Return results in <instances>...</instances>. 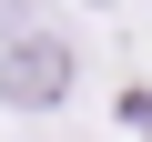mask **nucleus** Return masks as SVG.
Here are the masks:
<instances>
[{
    "label": "nucleus",
    "instance_id": "f257e3e1",
    "mask_svg": "<svg viewBox=\"0 0 152 142\" xmlns=\"http://www.w3.org/2000/svg\"><path fill=\"white\" fill-rule=\"evenodd\" d=\"M71 81H81V61H71V41H61V31H31V41L0 51V91H10L20 112H61V102H71Z\"/></svg>",
    "mask_w": 152,
    "mask_h": 142
}]
</instances>
